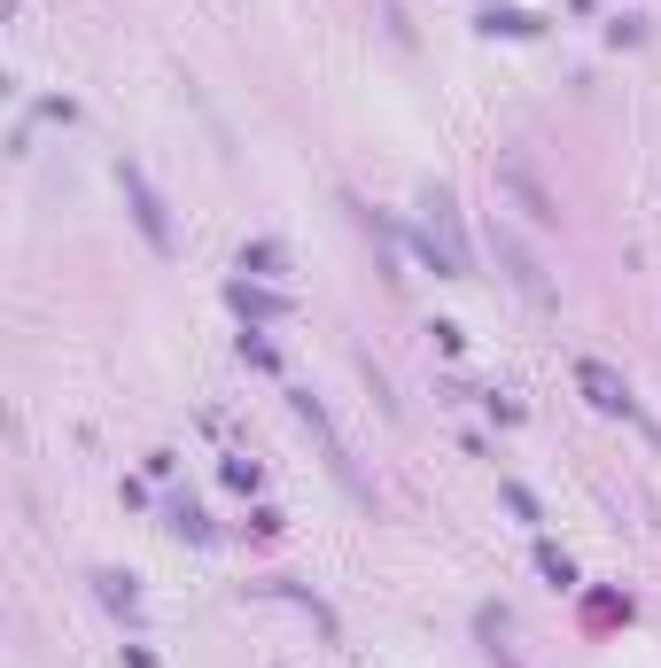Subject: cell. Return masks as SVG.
Masks as SVG:
<instances>
[{
	"label": "cell",
	"mask_w": 661,
	"mask_h": 668,
	"mask_svg": "<svg viewBox=\"0 0 661 668\" xmlns=\"http://www.w3.org/2000/svg\"><path fill=\"white\" fill-rule=\"evenodd\" d=\"M289 404H296V420H304V427H312V436H319V459H327V466H335V483H343V490H351L358 505H373V490L358 483V466H351V444L335 436V420H327V404H319L312 389H289Z\"/></svg>",
	"instance_id": "1"
},
{
	"label": "cell",
	"mask_w": 661,
	"mask_h": 668,
	"mask_svg": "<svg viewBox=\"0 0 661 668\" xmlns=\"http://www.w3.org/2000/svg\"><path fill=\"white\" fill-rule=\"evenodd\" d=\"M117 187H125V203H132V226L149 233V249L171 257V218H164V195L149 187V171H140V164H117Z\"/></svg>",
	"instance_id": "2"
},
{
	"label": "cell",
	"mask_w": 661,
	"mask_h": 668,
	"mask_svg": "<svg viewBox=\"0 0 661 668\" xmlns=\"http://www.w3.org/2000/svg\"><path fill=\"white\" fill-rule=\"evenodd\" d=\"M576 389L599 404V412H623V420H646L638 412V397H631V381L615 373V365H607V358H576Z\"/></svg>",
	"instance_id": "3"
},
{
	"label": "cell",
	"mask_w": 661,
	"mask_h": 668,
	"mask_svg": "<svg viewBox=\"0 0 661 668\" xmlns=\"http://www.w3.org/2000/svg\"><path fill=\"white\" fill-rule=\"evenodd\" d=\"M498 265H506V280H513V288H522L530 304H552V280H545V265L522 249V233H506V226H498Z\"/></svg>",
	"instance_id": "4"
},
{
	"label": "cell",
	"mask_w": 661,
	"mask_h": 668,
	"mask_svg": "<svg viewBox=\"0 0 661 668\" xmlns=\"http://www.w3.org/2000/svg\"><path fill=\"white\" fill-rule=\"evenodd\" d=\"M233 304H242L250 319H280V311H289V304H280L272 288H250V280H233Z\"/></svg>",
	"instance_id": "5"
},
{
	"label": "cell",
	"mask_w": 661,
	"mask_h": 668,
	"mask_svg": "<svg viewBox=\"0 0 661 668\" xmlns=\"http://www.w3.org/2000/svg\"><path fill=\"white\" fill-rule=\"evenodd\" d=\"M475 24H483V31H506V39H530V31H537V16H522V9H483Z\"/></svg>",
	"instance_id": "6"
},
{
	"label": "cell",
	"mask_w": 661,
	"mask_h": 668,
	"mask_svg": "<svg viewBox=\"0 0 661 668\" xmlns=\"http://www.w3.org/2000/svg\"><path fill=\"white\" fill-rule=\"evenodd\" d=\"M537 567H545V576H552L560 591H569V583H576V567H569V552H560V544H537Z\"/></svg>",
	"instance_id": "7"
},
{
	"label": "cell",
	"mask_w": 661,
	"mask_h": 668,
	"mask_svg": "<svg viewBox=\"0 0 661 668\" xmlns=\"http://www.w3.org/2000/svg\"><path fill=\"white\" fill-rule=\"evenodd\" d=\"M171 529H179V537H195V544H203V537H211V521H203L195 505H171Z\"/></svg>",
	"instance_id": "8"
},
{
	"label": "cell",
	"mask_w": 661,
	"mask_h": 668,
	"mask_svg": "<svg viewBox=\"0 0 661 668\" xmlns=\"http://www.w3.org/2000/svg\"><path fill=\"white\" fill-rule=\"evenodd\" d=\"M93 583H102V599H110V606H125V614H132V606H140V599H132V583H125V576H93Z\"/></svg>",
	"instance_id": "9"
},
{
	"label": "cell",
	"mask_w": 661,
	"mask_h": 668,
	"mask_svg": "<svg viewBox=\"0 0 661 668\" xmlns=\"http://www.w3.org/2000/svg\"><path fill=\"white\" fill-rule=\"evenodd\" d=\"M498 490H506V505L522 513V521H537V498H530V483H498Z\"/></svg>",
	"instance_id": "10"
},
{
	"label": "cell",
	"mask_w": 661,
	"mask_h": 668,
	"mask_svg": "<svg viewBox=\"0 0 661 668\" xmlns=\"http://www.w3.org/2000/svg\"><path fill=\"white\" fill-rule=\"evenodd\" d=\"M483 630H491V668H522V660H513V653L498 645V622H491V614H483Z\"/></svg>",
	"instance_id": "11"
}]
</instances>
